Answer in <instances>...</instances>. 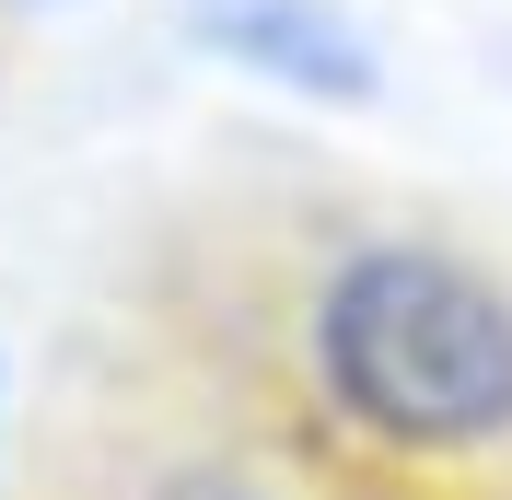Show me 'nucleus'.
Wrapping results in <instances>:
<instances>
[{
	"label": "nucleus",
	"mask_w": 512,
	"mask_h": 500,
	"mask_svg": "<svg viewBox=\"0 0 512 500\" xmlns=\"http://www.w3.org/2000/svg\"><path fill=\"white\" fill-rule=\"evenodd\" d=\"M303 373L373 454H501L512 442V280L431 233H361L303 303Z\"/></svg>",
	"instance_id": "nucleus-1"
},
{
	"label": "nucleus",
	"mask_w": 512,
	"mask_h": 500,
	"mask_svg": "<svg viewBox=\"0 0 512 500\" xmlns=\"http://www.w3.org/2000/svg\"><path fill=\"white\" fill-rule=\"evenodd\" d=\"M198 47H222L233 70L280 82V94H315V105H361L384 82L361 24L326 12V0H198Z\"/></svg>",
	"instance_id": "nucleus-2"
}]
</instances>
